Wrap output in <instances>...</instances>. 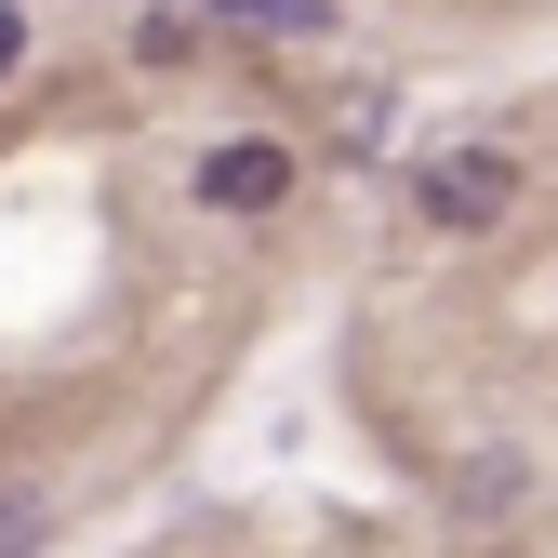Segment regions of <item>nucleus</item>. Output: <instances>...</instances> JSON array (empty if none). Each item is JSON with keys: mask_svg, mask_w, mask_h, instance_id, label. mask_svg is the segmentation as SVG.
Returning a JSON list of instances; mask_svg holds the SVG:
<instances>
[{"mask_svg": "<svg viewBox=\"0 0 558 558\" xmlns=\"http://www.w3.org/2000/svg\"><path fill=\"white\" fill-rule=\"evenodd\" d=\"M14 66H27V14H14V0H0V81H14Z\"/></svg>", "mask_w": 558, "mask_h": 558, "instance_id": "423d86ee", "label": "nucleus"}, {"mask_svg": "<svg viewBox=\"0 0 558 558\" xmlns=\"http://www.w3.org/2000/svg\"><path fill=\"white\" fill-rule=\"evenodd\" d=\"M186 14H227V27H279V40H332V0H186Z\"/></svg>", "mask_w": 558, "mask_h": 558, "instance_id": "7ed1b4c3", "label": "nucleus"}, {"mask_svg": "<svg viewBox=\"0 0 558 558\" xmlns=\"http://www.w3.org/2000/svg\"><path fill=\"white\" fill-rule=\"evenodd\" d=\"M186 27H199V14H186V0H160V14H147V27H133V53H147V66H186Z\"/></svg>", "mask_w": 558, "mask_h": 558, "instance_id": "20e7f679", "label": "nucleus"}, {"mask_svg": "<svg viewBox=\"0 0 558 558\" xmlns=\"http://www.w3.org/2000/svg\"><path fill=\"white\" fill-rule=\"evenodd\" d=\"M412 199H426V227H506L519 214V160L506 147H452V160H426V173H412Z\"/></svg>", "mask_w": 558, "mask_h": 558, "instance_id": "f257e3e1", "label": "nucleus"}, {"mask_svg": "<svg viewBox=\"0 0 558 558\" xmlns=\"http://www.w3.org/2000/svg\"><path fill=\"white\" fill-rule=\"evenodd\" d=\"M40 545V506H0V558H27Z\"/></svg>", "mask_w": 558, "mask_h": 558, "instance_id": "39448f33", "label": "nucleus"}, {"mask_svg": "<svg viewBox=\"0 0 558 558\" xmlns=\"http://www.w3.org/2000/svg\"><path fill=\"white\" fill-rule=\"evenodd\" d=\"M199 214H266L279 186H293V147H266V133H227V147H199Z\"/></svg>", "mask_w": 558, "mask_h": 558, "instance_id": "f03ea898", "label": "nucleus"}]
</instances>
